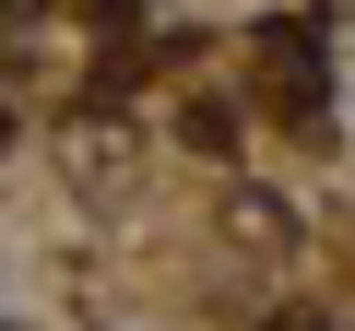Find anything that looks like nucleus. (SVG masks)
<instances>
[{
	"label": "nucleus",
	"mask_w": 355,
	"mask_h": 331,
	"mask_svg": "<svg viewBox=\"0 0 355 331\" xmlns=\"http://www.w3.org/2000/svg\"><path fill=\"white\" fill-rule=\"evenodd\" d=\"M261 71H272V95L308 107V36H296V24H261Z\"/></svg>",
	"instance_id": "1"
}]
</instances>
